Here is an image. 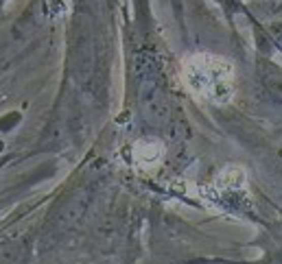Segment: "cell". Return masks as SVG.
<instances>
[{"mask_svg":"<svg viewBox=\"0 0 282 264\" xmlns=\"http://www.w3.org/2000/svg\"><path fill=\"white\" fill-rule=\"evenodd\" d=\"M243 181H245V175L241 168H228V171H223L219 175V179H216L214 186L219 188V190H230V188H241L243 186Z\"/></svg>","mask_w":282,"mask_h":264,"instance_id":"3957f363","label":"cell"},{"mask_svg":"<svg viewBox=\"0 0 282 264\" xmlns=\"http://www.w3.org/2000/svg\"><path fill=\"white\" fill-rule=\"evenodd\" d=\"M164 146L160 144V140H153V138H147V140H140L134 146V159L140 166H153L160 162Z\"/></svg>","mask_w":282,"mask_h":264,"instance_id":"7a4b0ae2","label":"cell"},{"mask_svg":"<svg viewBox=\"0 0 282 264\" xmlns=\"http://www.w3.org/2000/svg\"><path fill=\"white\" fill-rule=\"evenodd\" d=\"M184 81L195 96L221 105L234 94V68L223 57L199 53L186 59Z\"/></svg>","mask_w":282,"mask_h":264,"instance_id":"6da1fadb","label":"cell"}]
</instances>
